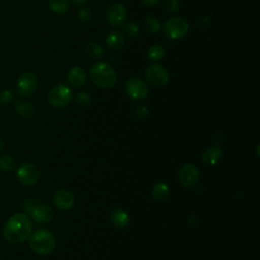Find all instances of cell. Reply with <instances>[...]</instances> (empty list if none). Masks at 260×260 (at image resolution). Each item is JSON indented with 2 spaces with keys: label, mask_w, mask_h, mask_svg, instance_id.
<instances>
[{
  "label": "cell",
  "mask_w": 260,
  "mask_h": 260,
  "mask_svg": "<svg viewBox=\"0 0 260 260\" xmlns=\"http://www.w3.org/2000/svg\"><path fill=\"white\" fill-rule=\"evenodd\" d=\"M146 56L150 61H158L165 56V49L162 46H160L158 44L152 45L147 50Z\"/></svg>",
  "instance_id": "21"
},
{
  "label": "cell",
  "mask_w": 260,
  "mask_h": 260,
  "mask_svg": "<svg viewBox=\"0 0 260 260\" xmlns=\"http://www.w3.org/2000/svg\"><path fill=\"white\" fill-rule=\"evenodd\" d=\"M74 4H76V5H82V4H84V3H86L87 2V0H71Z\"/></svg>",
  "instance_id": "32"
},
{
  "label": "cell",
  "mask_w": 260,
  "mask_h": 260,
  "mask_svg": "<svg viewBox=\"0 0 260 260\" xmlns=\"http://www.w3.org/2000/svg\"><path fill=\"white\" fill-rule=\"evenodd\" d=\"M125 32L129 37H135L139 34V26L137 25L136 22L130 21L125 25Z\"/></svg>",
  "instance_id": "26"
},
{
  "label": "cell",
  "mask_w": 260,
  "mask_h": 260,
  "mask_svg": "<svg viewBox=\"0 0 260 260\" xmlns=\"http://www.w3.org/2000/svg\"><path fill=\"white\" fill-rule=\"evenodd\" d=\"M32 224L25 213H15L3 226L4 238L14 244L22 243L28 239L31 234Z\"/></svg>",
  "instance_id": "1"
},
{
  "label": "cell",
  "mask_w": 260,
  "mask_h": 260,
  "mask_svg": "<svg viewBox=\"0 0 260 260\" xmlns=\"http://www.w3.org/2000/svg\"><path fill=\"white\" fill-rule=\"evenodd\" d=\"M68 83L75 88L81 87L86 81V73L80 66H73L70 68L67 74Z\"/></svg>",
  "instance_id": "14"
},
{
  "label": "cell",
  "mask_w": 260,
  "mask_h": 260,
  "mask_svg": "<svg viewBox=\"0 0 260 260\" xmlns=\"http://www.w3.org/2000/svg\"><path fill=\"white\" fill-rule=\"evenodd\" d=\"M91 81L102 88H110L117 81V74L114 68L106 62H98L92 65L89 71Z\"/></svg>",
  "instance_id": "2"
},
{
  "label": "cell",
  "mask_w": 260,
  "mask_h": 260,
  "mask_svg": "<svg viewBox=\"0 0 260 260\" xmlns=\"http://www.w3.org/2000/svg\"><path fill=\"white\" fill-rule=\"evenodd\" d=\"M125 90L130 98L137 101L145 99L148 94V87L146 83L137 77H132L126 81Z\"/></svg>",
  "instance_id": "9"
},
{
  "label": "cell",
  "mask_w": 260,
  "mask_h": 260,
  "mask_svg": "<svg viewBox=\"0 0 260 260\" xmlns=\"http://www.w3.org/2000/svg\"><path fill=\"white\" fill-rule=\"evenodd\" d=\"M74 201V195L69 190L60 189L54 194V203L60 209H70L73 206Z\"/></svg>",
  "instance_id": "13"
},
{
  "label": "cell",
  "mask_w": 260,
  "mask_h": 260,
  "mask_svg": "<svg viewBox=\"0 0 260 260\" xmlns=\"http://www.w3.org/2000/svg\"><path fill=\"white\" fill-rule=\"evenodd\" d=\"M164 7L167 12L175 13L178 10L179 2H178V0H166L164 3Z\"/></svg>",
  "instance_id": "28"
},
{
  "label": "cell",
  "mask_w": 260,
  "mask_h": 260,
  "mask_svg": "<svg viewBox=\"0 0 260 260\" xmlns=\"http://www.w3.org/2000/svg\"><path fill=\"white\" fill-rule=\"evenodd\" d=\"M152 197L157 201H165L170 196V188L164 182H158L152 187Z\"/></svg>",
  "instance_id": "19"
},
{
  "label": "cell",
  "mask_w": 260,
  "mask_h": 260,
  "mask_svg": "<svg viewBox=\"0 0 260 260\" xmlns=\"http://www.w3.org/2000/svg\"><path fill=\"white\" fill-rule=\"evenodd\" d=\"M221 156V150L218 146H209L203 150L201 159L206 165H215Z\"/></svg>",
  "instance_id": "16"
},
{
  "label": "cell",
  "mask_w": 260,
  "mask_h": 260,
  "mask_svg": "<svg viewBox=\"0 0 260 260\" xmlns=\"http://www.w3.org/2000/svg\"><path fill=\"white\" fill-rule=\"evenodd\" d=\"M50 8L55 13H64L68 10V0H49Z\"/></svg>",
  "instance_id": "23"
},
{
  "label": "cell",
  "mask_w": 260,
  "mask_h": 260,
  "mask_svg": "<svg viewBox=\"0 0 260 260\" xmlns=\"http://www.w3.org/2000/svg\"><path fill=\"white\" fill-rule=\"evenodd\" d=\"M77 16H78V19L83 21V22H87L91 19L92 17V12L91 10L88 8V7H82L78 10L77 12Z\"/></svg>",
  "instance_id": "25"
},
{
  "label": "cell",
  "mask_w": 260,
  "mask_h": 260,
  "mask_svg": "<svg viewBox=\"0 0 260 260\" xmlns=\"http://www.w3.org/2000/svg\"><path fill=\"white\" fill-rule=\"evenodd\" d=\"M107 45L112 50H119L124 45V35L119 30H112L106 38Z\"/></svg>",
  "instance_id": "17"
},
{
  "label": "cell",
  "mask_w": 260,
  "mask_h": 260,
  "mask_svg": "<svg viewBox=\"0 0 260 260\" xmlns=\"http://www.w3.org/2000/svg\"><path fill=\"white\" fill-rule=\"evenodd\" d=\"M30 216L38 223H47L52 220L54 212L52 208L46 204H36L29 209Z\"/></svg>",
  "instance_id": "12"
},
{
  "label": "cell",
  "mask_w": 260,
  "mask_h": 260,
  "mask_svg": "<svg viewBox=\"0 0 260 260\" xmlns=\"http://www.w3.org/2000/svg\"><path fill=\"white\" fill-rule=\"evenodd\" d=\"M29 246L31 250L39 255H49L56 247V239L50 231L41 229L30 236Z\"/></svg>",
  "instance_id": "3"
},
{
  "label": "cell",
  "mask_w": 260,
  "mask_h": 260,
  "mask_svg": "<svg viewBox=\"0 0 260 260\" xmlns=\"http://www.w3.org/2000/svg\"><path fill=\"white\" fill-rule=\"evenodd\" d=\"M126 17H127V11L125 6L118 2L111 4L106 11L107 21L112 26L122 25L125 22Z\"/></svg>",
  "instance_id": "11"
},
{
  "label": "cell",
  "mask_w": 260,
  "mask_h": 260,
  "mask_svg": "<svg viewBox=\"0 0 260 260\" xmlns=\"http://www.w3.org/2000/svg\"><path fill=\"white\" fill-rule=\"evenodd\" d=\"M14 167V160L9 155H3L0 157V169L2 171H9Z\"/></svg>",
  "instance_id": "24"
},
{
  "label": "cell",
  "mask_w": 260,
  "mask_h": 260,
  "mask_svg": "<svg viewBox=\"0 0 260 260\" xmlns=\"http://www.w3.org/2000/svg\"><path fill=\"white\" fill-rule=\"evenodd\" d=\"M147 113H148V109L146 106L144 105H141V106H138L135 110V116L138 118V119H143L147 116Z\"/></svg>",
  "instance_id": "29"
},
{
  "label": "cell",
  "mask_w": 260,
  "mask_h": 260,
  "mask_svg": "<svg viewBox=\"0 0 260 260\" xmlns=\"http://www.w3.org/2000/svg\"><path fill=\"white\" fill-rule=\"evenodd\" d=\"M143 27L150 35H157L161 29L160 22L155 17H152V16H148L144 20Z\"/></svg>",
  "instance_id": "20"
},
{
  "label": "cell",
  "mask_w": 260,
  "mask_h": 260,
  "mask_svg": "<svg viewBox=\"0 0 260 260\" xmlns=\"http://www.w3.org/2000/svg\"><path fill=\"white\" fill-rule=\"evenodd\" d=\"M159 2V0H141V3L144 5V6H154L156 5L157 3Z\"/></svg>",
  "instance_id": "31"
},
{
  "label": "cell",
  "mask_w": 260,
  "mask_h": 260,
  "mask_svg": "<svg viewBox=\"0 0 260 260\" xmlns=\"http://www.w3.org/2000/svg\"><path fill=\"white\" fill-rule=\"evenodd\" d=\"M38 85V78L30 71L23 72L17 79L16 90L22 96H29L34 93Z\"/></svg>",
  "instance_id": "8"
},
{
  "label": "cell",
  "mask_w": 260,
  "mask_h": 260,
  "mask_svg": "<svg viewBox=\"0 0 260 260\" xmlns=\"http://www.w3.org/2000/svg\"><path fill=\"white\" fill-rule=\"evenodd\" d=\"M90 102H91V98L87 92L82 91L76 95V103L80 106H87L90 104Z\"/></svg>",
  "instance_id": "27"
},
{
  "label": "cell",
  "mask_w": 260,
  "mask_h": 260,
  "mask_svg": "<svg viewBox=\"0 0 260 260\" xmlns=\"http://www.w3.org/2000/svg\"><path fill=\"white\" fill-rule=\"evenodd\" d=\"M145 78L150 85L159 88L169 82V73L161 65L151 64L145 70Z\"/></svg>",
  "instance_id": "6"
},
{
  "label": "cell",
  "mask_w": 260,
  "mask_h": 260,
  "mask_svg": "<svg viewBox=\"0 0 260 260\" xmlns=\"http://www.w3.org/2000/svg\"><path fill=\"white\" fill-rule=\"evenodd\" d=\"M72 100V91L65 84L55 85L48 94V102L55 108H63Z\"/></svg>",
  "instance_id": "4"
},
{
  "label": "cell",
  "mask_w": 260,
  "mask_h": 260,
  "mask_svg": "<svg viewBox=\"0 0 260 260\" xmlns=\"http://www.w3.org/2000/svg\"><path fill=\"white\" fill-rule=\"evenodd\" d=\"M189 25L187 21L181 17H171L164 24L165 34L173 40L181 39L187 35Z\"/></svg>",
  "instance_id": "5"
},
{
  "label": "cell",
  "mask_w": 260,
  "mask_h": 260,
  "mask_svg": "<svg viewBox=\"0 0 260 260\" xmlns=\"http://www.w3.org/2000/svg\"><path fill=\"white\" fill-rule=\"evenodd\" d=\"M110 220L116 228L124 229L129 224L130 217L125 210L121 208H115L110 214Z\"/></svg>",
  "instance_id": "15"
},
{
  "label": "cell",
  "mask_w": 260,
  "mask_h": 260,
  "mask_svg": "<svg viewBox=\"0 0 260 260\" xmlns=\"http://www.w3.org/2000/svg\"><path fill=\"white\" fill-rule=\"evenodd\" d=\"M178 178L184 187L192 188L199 181V172L194 165L185 164L180 168L178 172Z\"/></svg>",
  "instance_id": "10"
},
{
  "label": "cell",
  "mask_w": 260,
  "mask_h": 260,
  "mask_svg": "<svg viewBox=\"0 0 260 260\" xmlns=\"http://www.w3.org/2000/svg\"><path fill=\"white\" fill-rule=\"evenodd\" d=\"M16 176L23 186L30 187L34 186L39 179V170L34 164L23 162L17 169Z\"/></svg>",
  "instance_id": "7"
},
{
  "label": "cell",
  "mask_w": 260,
  "mask_h": 260,
  "mask_svg": "<svg viewBox=\"0 0 260 260\" xmlns=\"http://www.w3.org/2000/svg\"><path fill=\"white\" fill-rule=\"evenodd\" d=\"M12 98H13V94L10 90H4L0 94V102L2 104H8L11 102Z\"/></svg>",
  "instance_id": "30"
},
{
  "label": "cell",
  "mask_w": 260,
  "mask_h": 260,
  "mask_svg": "<svg viewBox=\"0 0 260 260\" xmlns=\"http://www.w3.org/2000/svg\"><path fill=\"white\" fill-rule=\"evenodd\" d=\"M85 51H86V54L93 59L102 58L104 55V50H103L102 46L95 42L88 43L85 47Z\"/></svg>",
  "instance_id": "22"
},
{
  "label": "cell",
  "mask_w": 260,
  "mask_h": 260,
  "mask_svg": "<svg viewBox=\"0 0 260 260\" xmlns=\"http://www.w3.org/2000/svg\"><path fill=\"white\" fill-rule=\"evenodd\" d=\"M15 110L23 118H30L35 114V107L25 100H18L15 103Z\"/></svg>",
  "instance_id": "18"
},
{
  "label": "cell",
  "mask_w": 260,
  "mask_h": 260,
  "mask_svg": "<svg viewBox=\"0 0 260 260\" xmlns=\"http://www.w3.org/2000/svg\"><path fill=\"white\" fill-rule=\"evenodd\" d=\"M3 146H4V143H3V141L0 139V151L3 149Z\"/></svg>",
  "instance_id": "33"
}]
</instances>
